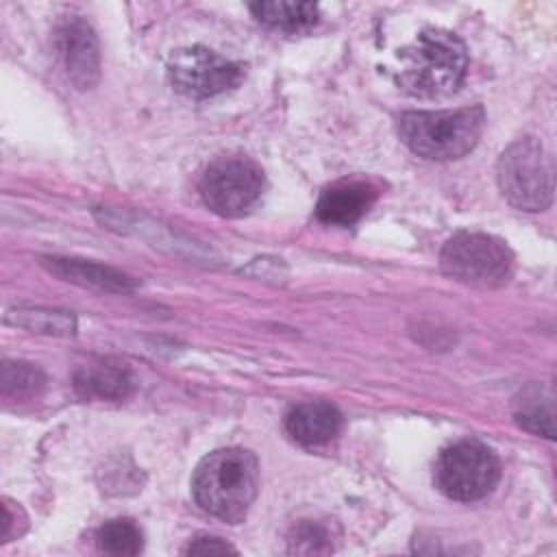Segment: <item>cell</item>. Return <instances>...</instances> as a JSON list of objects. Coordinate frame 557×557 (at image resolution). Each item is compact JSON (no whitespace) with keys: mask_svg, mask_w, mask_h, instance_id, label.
Listing matches in <instances>:
<instances>
[{"mask_svg":"<svg viewBox=\"0 0 557 557\" xmlns=\"http://www.w3.org/2000/svg\"><path fill=\"white\" fill-rule=\"evenodd\" d=\"M463 41L448 30L426 28L400 50L396 83L418 98H437L455 91L466 76Z\"/></svg>","mask_w":557,"mask_h":557,"instance_id":"cell-2","label":"cell"},{"mask_svg":"<svg viewBox=\"0 0 557 557\" xmlns=\"http://www.w3.org/2000/svg\"><path fill=\"white\" fill-rule=\"evenodd\" d=\"M185 553H189V555H226V553H235V548L220 537L200 535L189 542Z\"/></svg>","mask_w":557,"mask_h":557,"instance_id":"cell-20","label":"cell"},{"mask_svg":"<svg viewBox=\"0 0 557 557\" xmlns=\"http://www.w3.org/2000/svg\"><path fill=\"white\" fill-rule=\"evenodd\" d=\"M54 41L67 78L78 89H89L100 74L98 39L91 26L81 17H67L57 26Z\"/></svg>","mask_w":557,"mask_h":557,"instance_id":"cell-9","label":"cell"},{"mask_svg":"<svg viewBox=\"0 0 557 557\" xmlns=\"http://www.w3.org/2000/svg\"><path fill=\"white\" fill-rule=\"evenodd\" d=\"M244 76L239 63L205 48H181L168 59V78L172 87L187 98H211L235 87Z\"/></svg>","mask_w":557,"mask_h":557,"instance_id":"cell-8","label":"cell"},{"mask_svg":"<svg viewBox=\"0 0 557 557\" xmlns=\"http://www.w3.org/2000/svg\"><path fill=\"white\" fill-rule=\"evenodd\" d=\"M259 490V461L246 448H220L202 457L191 479L196 503L211 516L237 524Z\"/></svg>","mask_w":557,"mask_h":557,"instance_id":"cell-1","label":"cell"},{"mask_svg":"<svg viewBox=\"0 0 557 557\" xmlns=\"http://www.w3.org/2000/svg\"><path fill=\"white\" fill-rule=\"evenodd\" d=\"M74 385L81 396L120 400L131 394L133 379L126 368L111 366V363H96V366L81 368L76 372Z\"/></svg>","mask_w":557,"mask_h":557,"instance_id":"cell-13","label":"cell"},{"mask_svg":"<svg viewBox=\"0 0 557 557\" xmlns=\"http://www.w3.org/2000/svg\"><path fill=\"white\" fill-rule=\"evenodd\" d=\"M198 187L211 211L224 218H237L250 211L261 198L263 172L246 157H220L209 163Z\"/></svg>","mask_w":557,"mask_h":557,"instance_id":"cell-7","label":"cell"},{"mask_svg":"<svg viewBox=\"0 0 557 557\" xmlns=\"http://www.w3.org/2000/svg\"><path fill=\"white\" fill-rule=\"evenodd\" d=\"M41 263L59 278L104 292H131L135 281L124 272L74 257H41Z\"/></svg>","mask_w":557,"mask_h":557,"instance_id":"cell-12","label":"cell"},{"mask_svg":"<svg viewBox=\"0 0 557 557\" xmlns=\"http://www.w3.org/2000/svg\"><path fill=\"white\" fill-rule=\"evenodd\" d=\"M553 396L550 392H544L537 385L527 387L520 398H516V411L513 418L516 422L535 433V435H544V437H555V420H553Z\"/></svg>","mask_w":557,"mask_h":557,"instance_id":"cell-15","label":"cell"},{"mask_svg":"<svg viewBox=\"0 0 557 557\" xmlns=\"http://www.w3.org/2000/svg\"><path fill=\"white\" fill-rule=\"evenodd\" d=\"M331 548V535L318 522H300L289 535L292 553H329Z\"/></svg>","mask_w":557,"mask_h":557,"instance_id":"cell-19","label":"cell"},{"mask_svg":"<svg viewBox=\"0 0 557 557\" xmlns=\"http://www.w3.org/2000/svg\"><path fill=\"white\" fill-rule=\"evenodd\" d=\"M485 124L483 107H461L448 111H409L398 120L405 146L429 161H450L468 154Z\"/></svg>","mask_w":557,"mask_h":557,"instance_id":"cell-3","label":"cell"},{"mask_svg":"<svg viewBox=\"0 0 557 557\" xmlns=\"http://www.w3.org/2000/svg\"><path fill=\"white\" fill-rule=\"evenodd\" d=\"M503 196L522 211H544L553 200V161L535 137L513 141L496 163Z\"/></svg>","mask_w":557,"mask_h":557,"instance_id":"cell-4","label":"cell"},{"mask_svg":"<svg viewBox=\"0 0 557 557\" xmlns=\"http://www.w3.org/2000/svg\"><path fill=\"white\" fill-rule=\"evenodd\" d=\"M100 550L109 555H137L144 546L139 527L128 518L104 522L96 533Z\"/></svg>","mask_w":557,"mask_h":557,"instance_id":"cell-17","label":"cell"},{"mask_svg":"<svg viewBox=\"0 0 557 557\" xmlns=\"http://www.w3.org/2000/svg\"><path fill=\"white\" fill-rule=\"evenodd\" d=\"M376 189L366 181H342L326 187L315 205V215L324 224L350 226L374 202Z\"/></svg>","mask_w":557,"mask_h":557,"instance_id":"cell-10","label":"cell"},{"mask_svg":"<svg viewBox=\"0 0 557 557\" xmlns=\"http://www.w3.org/2000/svg\"><path fill=\"white\" fill-rule=\"evenodd\" d=\"M339 424H342V416L337 407L324 400L296 405L285 418L287 433L298 444H305V446H318L329 442L331 437L337 435Z\"/></svg>","mask_w":557,"mask_h":557,"instance_id":"cell-11","label":"cell"},{"mask_svg":"<svg viewBox=\"0 0 557 557\" xmlns=\"http://www.w3.org/2000/svg\"><path fill=\"white\" fill-rule=\"evenodd\" d=\"M44 374L33 368L30 363H22V361H4L2 363V376H0V385H2V394L4 396H15V398H24V396H33L44 387Z\"/></svg>","mask_w":557,"mask_h":557,"instance_id":"cell-18","label":"cell"},{"mask_svg":"<svg viewBox=\"0 0 557 557\" xmlns=\"http://www.w3.org/2000/svg\"><path fill=\"white\" fill-rule=\"evenodd\" d=\"M4 322L46 335H72L76 322L65 311H50V309H9L4 313Z\"/></svg>","mask_w":557,"mask_h":557,"instance_id":"cell-16","label":"cell"},{"mask_svg":"<svg viewBox=\"0 0 557 557\" xmlns=\"http://www.w3.org/2000/svg\"><path fill=\"white\" fill-rule=\"evenodd\" d=\"M500 476L496 455L479 442H457L444 448L435 461L437 490L459 503H472L487 496Z\"/></svg>","mask_w":557,"mask_h":557,"instance_id":"cell-6","label":"cell"},{"mask_svg":"<svg viewBox=\"0 0 557 557\" xmlns=\"http://www.w3.org/2000/svg\"><path fill=\"white\" fill-rule=\"evenodd\" d=\"M252 15L276 30L298 33L318 22V4L313 2H294V0H270V2H252Z\"/></svg>","mask_w":557,"mask_h":557,"instance_id":"cell-14","label":"cell"},{"mask_svg":"<svg viewBox=\"0 0 557 557\" xmlns=\"http://www.w3.org/2000/svg\"><path fill=\"white\" fill-rule=\"evenodd\" d=\"M440 263L444 274L463 285L498 287L511 276L513 252L494 235L461 231L444 244Z\"/></svg>","mask_w":557,"mask_h":557,"instance_id":"cell-5","label":"cell"}]
</instances>
